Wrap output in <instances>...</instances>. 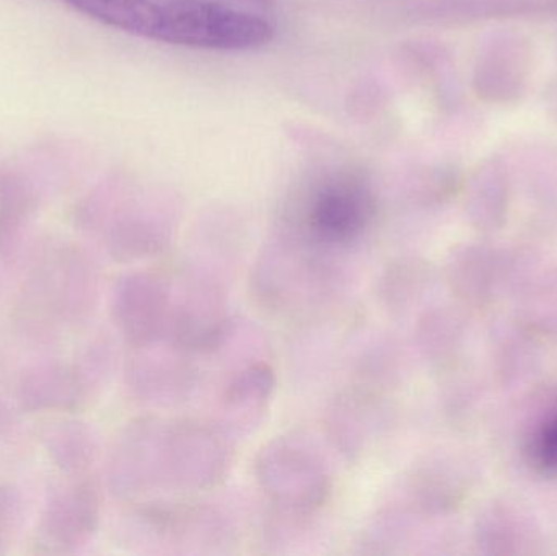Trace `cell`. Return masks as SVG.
Masks as SVG:
<instances>
[{"label":"cell","mask_w":557,"mask_h":556,"mask_svg":"<svg viewBox=\"0 0 557 556\" xmlns=\"http://www.w3.org/2000/svg\"><path fill=\"white\" fill-rule=\"evenodd\" d=\"M234 441L209 421L147 417L124 428L107 467L110 492L137 503L218 489L231 472Z\"/></svg>","instance_id":"cell-1"},{"label":"cell","mask_w":557,"mask_h":556,"mask_svg":"<svg viewBox=\"0 0 557 556\" xmlns=\"http://www.w3.org/2000/svg\"><path fill=\"white\" fill-rule=\"evenodd\" d=\"M100 297L97 264L78 248L45 255L23 294L25 322L38 329L82 325L94 316Z\"/></svg>","instance_id":"cell-7"},{"label":"cell","mask_w":557,"mask_h":556,"mask_svg":"<svg viewBox=\"0 0 557 556\" xmlns=\"http://www.w3.org/2000/svg\"><path fill=\"white\" fill-rule=\"evenodd\" d=\"M274 392L276 374L267 361L244 362L219 388L211 423L232 441L248 436L263 423Z\"/></svg>","instance_id":"cell-11"},{"label":"cell","mask_w":557,"mask_h":556,"mask_svg":"<svg viewBox=\"0 0 557 556\" xmlns=\"http://www.w3.org/2000/svg\"><path fill=\"white\" fill-rule=\"evenodd\" d=\"M100 490L88 477H72L49 492L39 519L38 547L48 554L81 551L100 524Z\"/></svg>","instance_id":"cell-10"},{"label":"cell","mask_w":557,"mask_h":556,"mask_svg":"<svg viewBox=\"0 0 557 556\" xmlns=\"http://www.w3.org/2000/svg\"><path fill=\"white\" fill-rule=\"evenodd\" d=\"M382 398L370 385L360 384L337 394L324 415L327 441L347 460H359L383 430Z\"/></svg>","instance_id":"cell-12"},{"label":"cell","mask_w":557,"mask_h":556,"mask_svg":"<svg viewBox=\"0 0 557 556\" xmlns=\"http://www.w3.org/2000/svg\"><path fill=\"white\" fill-rule=\"evenodd\" d=\"M111 319L131 348L169 342L173 312V276L133 271L114 284Z\"/></svg>","instance_id":"cell-8"},{"label":"cell","mask_w":557,"mask_h":556,"mask_svg":"<svg viewBox=\"0 0 557 556\" xmlns=\"http://www.w3.org/2000/svg\"><path fill=\"white\" fill-rule=\"evenodd\" d=\"M352 264L318 254L278 234L251 271L255 296L268 309L305 313L336 304L354 281Z\"/></svg>","instance_id":"cell-4"},{"label":"cell","mask_w":557,"mask_h":556,"mask_svg":"<svg viewBox=\"0 0 557 556\" xmlns=\"http://www.w3.org/2000/svg\"><path fill=\"white\" fill-rule=\"evenodd\" d=\"M20 401L29 411L74 410L88 401L74 366H36L23 374L20 382Z\"/></svg>","instance_id":"cell-13"},{"label":"cell","mask_w":557,"mask_h":556,"mask_svg":"<svg viewBox=\"0 0 557 556\" xmlns=\"http://www.w3.org/2000/svg\"><path fill=\"white\" fill-rule=\"evenodd\" d=\"M431 270L414 257H399L386 264L379 280L380 304L393 316L409 312L428 291Z\"/></svg>","instance_id":"cell-15"},{"label":"cell","mask_w":557,"mask_h":556,"mask_svg":"<svg viewBox=\"0 0 557 556\" xmlns=\"http://www.w3.org/2000/svg\"><path fill=\"white\" fill-rule=\"evenodd\" d=\"M255 477L268 502L285 518L307 521L333 492L330 462L305 433L282 434L264 444L255 460Z\"/></svg>","instance_id":"cell-5"},{"label":"cell","mask_w":557,"mask_h":556,"mask_svg":"<svg viewBox=\"0 0 557 556\" xmlns=\"http://www.w3.org/2000/svg\"><path fill=\"white\" fill-rule=\"evenodd\" d=\"M78 12L140 38L215 49L248 51L273 39L263 16L208 0H62Z\"/></svg>","instance_id":"cell-2"},{"label":"cell","mask_w":557,"mask_h":556,"mask_svg":"<svg viewBox=\"0 0 557 556\" xmlns=\"http://www.w3.org/2000/svg\"><path fill=\"white\" fill-rule=\"evenodd\" d=\"M129 512L131 539L160 552L215 554L234 544V518L214 503L201 499L153 498L134 503Z\"/></svg>","instance_id":"cell-6"},{"label":"cell","mask_w":557,"mask_h":556,"mask_svg":"<svg viewBox=\"0 0 557 556\" xmlns=\"http://www.w3.org/2000/svg\"><path fill=\"white\" fill-rule=\"evenodd\" d=\"M539 454L545 466L557 469V417L543 430Z\"/></svg>","instance_id":"cell-19"},{"label":"cell","mask_w":557,"mask_h":556,"mask_svg":"<svg viewBox=\"0 0 557 556\" xmlns=\"http://www.w3.org/2000/svg\"><path fill=\"white\" fill-rule=\"evenodd\" d=\"M20 521L18 493L0 485V552L10 544Z\"/></svg>","instance_id":"cell-18"},{"label":"cell","mask_w":557,"mask_h":556,"mask_svg":"<svg viewBox=\"0 0 557 556\" xmlns=\"http://www.w3.org/2000/svg\"><path fill=\"white\" fill-rule=\"evenodd\" d=\"M198 358L170 342L133 348L126 365L127 388L137 401L153 407L185 404L201 385Z\"/></svg>","instance_id":"cell-9"},{"label":"cell","mask_w":557,"mask_h":556,"mask_svg":"<svg viewBox=\"0 0 557 556\" xmlns=\"http://www.w3.org/2000/svg\"><path fill=\"white\" fill-rule=\"evenodd\" d=\"M463 338L460 317L448 309L431 310L419 320L416 343L422 356L437 368L450 365Z\"/></svg>","instance_id":"cell-16"},{"label":"cell","mask_w":557,"mask_h":556,"mask_svg":"<svg viewBox=\"0 0 557 556\" xmlns=\"http://www.w3.org/2000/svg\"><path fill=\"white\" fill-rule=\"evenodd\" d=\"M487 251L460 248L448 258L447 280L451 291L467 302H483L487 297Z\"/></svg>","instance_id":"cell-17"},{"label":"cell","mask_w":557,"mask_h":556,"mask_svg":"<svg viewBox=\"0 0 557 556\" xmlns=\"http://www.w3.org/2000/svg\"><path fill=\"white\" fill-rule=\"evenodd\" d=\"M379 212L375 189L357 170H333L311 180L292 202L278 234L356 267Z\"/></svg>","instance_id":"cell-3"},{"label":"cell","mask_w":557,"mask_h":556,"mask_svg":"<svg viewBox=\"0 0 557 556\" xmlns=\"http://www.w3.org/2000/svg\"><path fill=\"white\" fill-rule=\"evenodd\" d=\"M45 444L52 462L71 477L87 472L100 453L97 434L84 421L51 424L45 433Z\"/></svg>","instance_id":"cell-14"}]
</instances>
